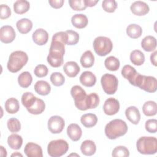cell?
I'll use <instances>...</instances> for the list:
<instances>
[{"instance_id":"603a6c76","label":"cell","mask_w":157,"mask_h":157,"mask_svg":"<svg viewBox=\"0 0 157 157\" xmlns=\"http://www.w3.org/2000/svg\"><path fill=\"white\" fill-rule=\"evenodd\" d=\"M80 150L84 155L91 156L95 153L96 146L93 141L91 140H86L82 143Z\"/></svg>"},{"instance_id":"2e32d148","label":"cell","mask_w":157,"mask_h":157,"mask_svg":"<svg viewBox=\"0 0 157 157\" xmlns=\"http://www.w3.org/2000/svg\"><path fill=\"white\" fill-rule=\"evenodd\" d=\"M33 40L38 45H45L48 39V33L42 28L36 29L33 34Z\"/></svg>"},{"instance_id":"db71d44e","label":"cell","mask_w":157,"mask_h":157,"mask_svg":"<svg viewBox=\"0 0 157 157\" xmlns=\"http://www.w3.org/2000/svg\"><path fill=\"white\" fill-rule=\"evenodd\" d=\"M11 156H21V157H22L23 155L21 153H18V152H15L14 153H12L11 155Z\"/></svg>"},{"instance_id":"484cf974","label":"cell","mask_w":157,"mask_h":157,"mask_svg":"<svg viewBox=\"0 0 157 157\" xmlns=\"http://www.w3.org/2000/svg\"><path fill=\"white\" fill-rule=\"evenodd\" d=\"M80 121L85 127L91 128L96 124L98 118L94 113H86L81 117Z\"/></svg>"},{"instance_id":"d590c367","label":"cell","mask_w":157,"mask_h":157,"mask_svg":"<svg viewBox=\"0 0 157 157\" xmlns=\"http://www.w3.org/2000/svg\"><path fill=\"white\" fill-rule=\"evenodd\" d=\"M36 99L37 98L32 93L26 92L21 96V103L26 109H28L33 105Z\"/></svg>"},{"instance_id":"9a60e30c","label":"cell","mask_w":157,"mask_h":157,"mask_svg":"<svg viewBox=\"0 0 157 157\" xmlns=\"http://www.w3.org/2000/svg\"><path fill=\"white\" fill-rule=\"evenodd\" d=\"M24 152L28 157H42V150L40 145L33 142L28 143L24 148Z\"/></svg>"},{"instance_id":"4dcf8cb0","label":"cell","mask_w":157,"mask_h":157,"mask_svg":"<svg viewBox=\"0 0 157 157\" xmlns=\"http://www.w3.org/2000/svg\"><path fill=\"white\" fill-rule=\"evenodd\" d=\"M30 4L25 0H18L13 4L14 12L17 14H23L28 11Z\"/></svg>"},{"instance_id":"5b68a950","label":"cell","mask_w":157,"mask_h":157,"mask_svg":"<svg viewBox=\"0 0 157 157\" xmlns=\"http://www.w3.org/2000/svg\"><path fill=\"white\" fill-rule=\"evenodd\" d=\"M113 44L111 40L105 36H98L93 42V48L95 53L101 56L109 54L112 50Z\"/></svg>"},{"instance_id":"8992f818","label":"cell","mask_w":157,"mask_h":157,"mask_svg":"<svg viewBox=\"0 0 157 157\" xmlns=\"http://www.w3.org/2000/svg\"><path fill=\"white\" fill-rule=\"evenodd\" d=\"M69 149L67 142L63 139L53 140L47 146L48 154L52 157H59L66 153Z\"/></svg>"},{"instance_id":"f35d334b","label":"cell","mask_w":157,"mask_h":157,"mask_svg":"<svg viewBox=\"0 0 157 157\" xmlns=\"http://www.w3.org/2000/svg\"><path fill=\"white\" fill-rule=\"evenodd\" d=\"M50 78L52 84L56 86L63 85L65 82V78L63 75L61 73L58 72L52 73Z\"/></svg>"},{"instance_id":"74e56055","label":"cell","mask_w":157,"mask_h":157,"mask_svg":"<svg viewBox=\"0 0 157 157\" xmlns=\"http://www.w3.org/2000/svg\"><path fill=\"white\" fill-rule=\"evenodd\" d=\"M99 104V98L95 93H92L87 95L86 100V105L87 109H94Z\"/></svg>"},{"instance_id":"4fadbf2b","label":"cell","mask_w":157,"mask_h":157,"mask_svg":"<svg viewBox=\"0 0 157 157\" xmlns=\"http://www.w3.org/2000/svg\"><path fill=\"white\" fill-rule=\"evenodd\" d=\"M15 38V31L14 29L9 25H5L1 28L0 39L5 44L12 42Z\"/></svg>"},{"instance_id":"bcb514c9","label":"cell","mask_w":157,"mask_h":157,"mask_svg":"<svg viewBox=\"0 0 157 157\" xmlns=\"http://www.w3.org/2000/svg\"><path fill=\"white\" fill-rule=\"evenodd\" d=\"M145 129L150 133H155L157 131V120L156 119H150L145 122Z\"/></svg>"},{"instance_id":"e575fe53","label":"cell","mask_w":157,"mask_h":157,"mask_svg":"<svg viewBox=\"0 0 157 157\" xmlns=\"http://www.w3.org/2000/svg\"><path fill=\"white\" fill-rule=\"evenodd\" d=\"M130 60L136 66H140L145 61L144 54L139 50H133L130 54Z\"/></svg>"},{"instance_id":"816d5d0a","label":"cell","mask_w":157,"mask_h":157,"mask_svg":"<svg viewBox=\"0 0 157 157\" xmlns=\"http://www.w3.org/2000/svg\"><path fill=\"white\" fill-rule=\"evenodd\" d=\"M156 55H157V52L155 51L150 55V61L155 66H156L157 65L156 64Z\"/></svg>"},{"instance_id":"8d00e7d4","label":"cell","mask_w":157,"mask_h":157,"mask_svg":"<svg viewBox=\"0 0 157 157\" xmlns=\"http://www.w3.org/2000/svg\"><path fill=\"white\" fill-rule=\"evenodd\" d=\"M104 64L105 67L111 71H116L120 67V61L116 57L110 56L105 59Z\"/></svg>"},{"instance_id":"f546056e","label":"cell","mask_w":157,"mask_h":157,"mask_svg":"<svg viewBox=\"0 0 157 157\" xmlns=\"http://www.w3.org/2000/svg\"><path fill=\"white\" fill-rule=\"evenodd\" d=\"M142 111L146 116L151 117L155 115L157 112L156 103L153 101L145 102L142 106Z\"/></svg>"},{"instance_id":"1f68e13d","label":"cell","mask_w":157,"mask_h":157,"mask_svg":"<svg viewBox=\"0 0 157 157\" xmlns=\"http://www.w3.org/2000/svg\"><path fill=\"white\" fill-rule=\"evenodd\" d=\"M32 81V75L28 71L21 72L18 77V82L19 85L24 88L29 87L31 85Z\"/></svg>"},{"instance_id":"52a82bcc","label":"cell","mask_w":157,"mask_h":157,"mask_svg":"<svg viewBox=\"0 0 157 157\" xmlns=\"http://www.w3.org/2000/svg\"><path fill=\"white\" fill-rule=\"evenodd\" d=\"M71 94L74 100L75 107L80 110H86V100L87 95L85 91L79 85H74L71 90Z\"/></svg>"},{"instance_id":"836d02e7","label":"cell","mask_w":157,"mask_h":157,"mask_svg":"<svg viewBox=\"0 0 157 157\" xmlns=\"http://www.w3.org/2000/svg\"><path fill=\"white\" fill-rule=\"evenodd\" d=\"M45 108V104L44 101L42 99L37 98L36 101L33 105L31 108L27 109V110L31 114L39 115L42 113L44 111Z\"/></svg>"},{"instance_id":"3957f363","label":"cell","mask_w":157,"mask_h":157,"mask_svg":"<svg viewBox=\"0 0 157 157\" xmlns=\"http://www.w3.org/2000/svg\"><path fill=\"white\" fill-rule=\"evenodd\" d=\"M28 61V56L25 52L20 50L15 51L9 56L7 64V69L11 72H17L26 65Z\"/></svg>"},{"instance_id":"f5cc1de1","label":"cell","mask_w":157,"mask_h":157,"mask_svg":"<svg viewBox=\"0 0 157 157\" xmlns=\"http://www.w3.org/2000/svg\"><path fill=\"white\" fill-rule=\"evenodd\" d=\"M0 152H1L0 155L1 156L4 157V156H7V151H6V148H4V147L2 145L0 146Z\"/></svg>"},{"instance_id":"5bb4252c","label":"cell","mask_w":157,"mask_h":157,"mask_svg":"<svg viewBox=\"0 0 157 157\" xmlns=\"http://www.w3.org/2000/svg\"><path fill=\"white\" fill-rule=\"evenodd\" d=\"M131 10L136 15L142 16L146 15L148 13L150 10V8L148 5L145 2L141 1H137L134 2L131 7Z\"/></svg>"},{"instance_id":"9c48e42d","label":"cell","mask_w":157,"mask_h":157,"mask_svg":"<svg viewBox=\"0 0 157 157\" xmlns=\"http://www.w3.org/2000/svg\"><path fill=\"white\" fill-rule=\"evenodd\" d=\"M121 75L126 79L128 80L129 82L135 86H138L141 80L142 75L137 72L136 69L131 65H124L121 69Z\"/></svg>"},{"instance_id":"681fc988","label":"cell","mask_w":157,"mask_h":157,"mask_svg":"<svg viewBox=\"0 0 157 157\" xmlns=\"http://www.w3.org/2000/svg\"><path fill=\"white\" fill-rule=\"evenodd\" d=\"M48 2L51 7L55 9H59L61 8L64 2V0H50Z\"/></svg>"},{"instance_id":"7bdbcfd3","label":"cell","mask_w":157,"mask_h":157,"mask_svg":"<svg viewBox=\"0 0 157 157\" xmlns=\"http://www.w3.org/2000/svg\"><path fill=\"white\" fill-rule=\"evenodd\" d=\"M66 33L67 36V45H73L78 42L79 35L77 32L72 30H67Z\"/></svg>"},{"instance_id":"f1b7e54d","label":"cell","mask_w":157,"mask_h":157,"mask_svg":"<svg viewBox=\"0 0 157 157\" xmlns=\"http://www.w3.org/2000/svg\"><path fill=\"white\" fill-rule=\"evenodd\" d=\"M4 106L6 112L10 114L17 113L19 110L20 108L18 101L14 98H10L7 99Z\"/></svg>"},{"instance_id":"c3c4849f","label":"cell","mask_w":157,"mask_h":157,"mask_svg":"<svg viewBox=\"0 0 157 157\" xmlns=\"http://www.w3.org/2000/svg\"><path fill=\"white\" fill-rule=\"evenodd\" d=\"M11 15V10L6 4H1L0 6V18L1 19H6Z\"/></svg>"},{"instance_id":"ee69618b","label":"cell","mask_w":157,"mask_h":157,"mask_svg":"<svg viewBox=\"0 0 157 157\" xmlns=\"http://www.w3.org/2000/svg\"><path fill=\"white\" fill-rule=\"evenodd\" d=\"M70 7L74 10H83L86 8L84 0H69Z\"/></svg>"},{"instance_id":"f907efd6","label":"cell","mask_w":157,"mask_h":157,"mask_svg":"<svg viewBox=\"0 0 157 157\" xmlns=\"http://www.w3.org/2000/svg\"><path fill=\"white\" fill-rule=\"evenodd\" d=\"M84 2L86 7H93L99 2V0H84Z\"/></svg>"},{"instance_id":"6da1fadb","label":"cell","mask_w":157,"mask_h":157,"mask_svg":"<svg viewBox=\"0 0 157 157\" xmlns=\"http://www.w3.org/2000/svg\"><path fill=\"white\" fill-rule=\"evenodd\" d=\"M64 45L59 41L52 40L49 53L47 58V62L51 66L58 67L63 64V56L65 53Z\"/></svg>"},{"instance_id":"d6986e66","label":"cell","mask_w":157,"mask_h":157,"mask_svg":"<svg viewBox=\"0 0 157 157\" xmlns=\"http://www.w3.org/2000/svg\"><path fill=\"white\" fill-rule=\"evenodd\" d=\"M80 82L85 86L91 87L96 82L95 75L90 71H85L80 76Z\"/></svg>"},{"instance_id":"ba28073f","label":"cell","mask_w":157,"mask_h":157,"mask_svg":"<svg viewBox=\"0 0 157 157\" xmlns=\"http://www.w3.org/2000/svg\"><path fill=\"white\" fill-rule=\"evenodd\" d=\"M101 83L104 92L107 94H113L117 90L118 80L114 75L105 74L101 77Z\"/></svg>"},{"instance_id":"83f0119b","label":"cell","mask_w":157,"mask_h":157,"mask_svg":"<svg viewBox=\"0 0 157 157\" xmlns=\"http://www.w3.org/2000/svg\"><path fill=\"white\" fill-rule=\"evenodd\" d=\"M7 143L12 149L18 150L22 145L23 139L18 134H12L8 137Z\"/></svg>"},{"instance_id":"ffe728a7","label":"cell","mask_w":157,"mask_h":157,"mask_svg":"<svg viewBox=\"0 0 157 157\" xmlns=\"http://www.w3.org/2000/svg\"><path fill=\"white\" fill-rule=\"evenodd\" d=\"M63 71L68 77H75L79 73L80 69L76 62L68 61L64 64Z\"/></svg>"},{"instance_id":"b9f144b4","label":"cell","mask_w":157,"mask_h":157,"mask_svg":"<svg viewBox=\"0 0 157 157\" xmlns=\"http://www.w3.org/2000/svg\"><path fill=\"white\" fill-rule=\"evenodd\" d=\"M102 7L105 12L112 13L117 9V3L115 0H104L102 2Z\"/></svg>"},{"instance_id":"ab89813d","label":"cell","mask_w":157,"mask_h":157,"mask_svg":"<svg viewBox=\"0 0 157 157\" xmlns=\"http://www.w3.org/2000/svg\"><path fill=\"white\" fill-rule=\"evenodd\" d=\"M8 129L11 132H17L21 129L20 121L15 118H11L8 120L7 123Z\"/></svg>"},{"instance_id":"7402d4cb","label":"cell","mask_w":157,"mask_h":157,"mask_svg":"<svg viewBox=\"0 0 157 157\" xmlns=\"http://www.w3.org/2000/svg\"><path fill=\"white\" fill-rule=\"evenodd\" d=\"M142 48L146 52H152L156 49V39L152 36H147L145 37L141 42Z\"/></svg>"},{"instance_id":"7dc6e473","label":"cell","mask_w":157,"mask_h":157,"mask_svg":"<svg viewBox=\"0 0 157 157\" xmlns=\"http://www.w3.org/2000/svg\"><path fill=\"white\" fill-rule=\"evenodd\" d=\"M67 36L66 31L65 32L60 31L55 33L53 36L52 40H58L63 43L64 45H67Z\"/></svg>"},{"instance_id":"7a4b0ae2","label":"cell","mask_w":157,"mask_h":157,"mask_svg":"<svg viewBox=\"0 0 157 157\" xmlns=\"http://www.w3.org/2000/svg\"><path fill=\"white\" fill-rule=\"evenodd\" d=\"M104 131L105 136L113 140L124 136L128 131V126L123 120L114 119L106 124Z\"/></svg>"},{"instance_id":"4316f807","label":"cell","mask_w":157,"mask_h":157,"mask_svg":"<svg viewBox=\"0 0 157 157\" xmlns=\"http://www.w3.org/2000/svg\"><path fill=\"white\" fill-rule=\"evenodd\" d=\"M94 56L90 50H87L82 54L80 58V63L83 67H91L94 64Z\"/></svg>"},{"instance_id":"44dd1931","label":"cell","mask_w":157,"mask_h":157,"mask_svg":"<svg viewBox=\"0 0 157 157\" xmlns=\"http://www.w3.org/2000/svg\"><path fill=\"white\" fill-rule=\"evenodd\" d=\"M71 22L74 26L78 29L85 28L88 23V20L87 17L82 13L75 14L71 18Z\"/></svg>"},{"instance_id":"d4e9b609","label":"cell","mask_w":157,"mask_h":157,"mask_svg":"<svg viewBox=\"0 0 157 157\" xmlns=\"http://www.w3.org/2000/svg\"><path fill=\"white\" fill-rule=\"evenodd\" d=\"M16 26L18 31L21 34H27L29 33L33 28V23L28 18H21L19 20L17 23Z\"/></svg>"},{"instance_id":"7c38bea8","label":"cell","mask_w":157,"mask_h":157,"mask_svg":"<svg viewBox=\"0 0 157 157\" xmlns=\"http://www.w3.org/2000/svg\"><path fill=\"white\" fill-rule=\"evenodd\" d=\"M120 110L119 101L113 98H110L105 100L103 105V110L107 115H113L118 113Z\"/></svg>"},{"instance_id":"d6a6232c","label":"cell","mask_w":157,"mask_h":157,"mask_svg":"<svg viewBox=\"0 0 157 157\" xmlns=\"http://www.w3.org/2000/svg\"><path fill=\"white\" fill-rule=\"evenodd\" d=\"M126 34L132 39H137L141 36L142 29L137 24H130L126 28Z\"/></svg>"},{"instance_id":"277c9868","label":"cell","mask_w":157,"mask_h":157,"mask_svg":"<svg viewBox=\"0 0 157 157\" xmlns=\"http://www.w3.org/2000/svg\"><path fill=\"white\" fill-rule=\"evenodd\" d=\"M137 151L143 155H153L157 151V139L155 137H140L136 143Z\"/></svg>"},{"instance_id":"e0dca14e","label":"cell","mask_w":157,"mask_h":157,"mask_svg":"<svg viewBox=\"0 0 157 157\" xmlns=\"http://www.w3.org/2000/svg\"><path fill=\"white\" fill-rule=\"evenodd\" d=\"M67 134L72 141L76 142L81 138L82 131L77 124L72 123L67 128Z\"/></svg>"},{"instance_id":"8fae6325","label":"cell","mask_w":157,"mask_h":157,"mask_svg":"<svg viewBox=\"0 0 157 157\" xmlns=\"http://www.w3.org/2000/svg\"><path fill=\"white\" fill-rule=\"evenodd\" d=\"M139 88L148 93H155L157 88V82L155 77L143 75Z\"/></svg>"},{"instance_id":"f6af8a7d","label":"cell","mask_w":157,"mask_h":157,"mask_svg":"<svg viewBox=\"0 0 157 157\" xmlns=\"http://www.w3.org/2000/svg\"><path fill=\"white\" fill-rule=\"evenodd\" d=\"M48 68L44 64H39L34 69V73L37 77H44L48 74Z\"/></svg>"},{"instance_id":"ac0fdd59","label":"cell","mask_w":157,"mask_h":157,"mask_svg":"<svg viewBox=\"0 0 157 157\" xmlns=\"http://www.w3.org/2000/svg\"><path fill=\"white\" fill-rule=\"evenodd\" d=\"M126 118L134 124H137L140 120V114L139 109L135 106H130L125 110Z\"/></svg>"},{"instance_id":"30bf717a","label":"cell","mask_w":157,"mask_h":157,"mask_svg":"<svg viewBox=\"0 0 157 157\" xmlns=\"http://www.w3.org/2000/svg\"><path fill=\"white\" fill-rule=\"evenodd\" d=\"M64 126V120L60 116H52L48 121V130L53 134H59L61 132Z\"/></svg>"},{"instance_id":"cb8c5ba5","label":"cell","mask_w":157,"mask_h":157,"mask_svg":"<svg viewBox=\"0 0 157 157\" xmlns=\"http://www.w3.org/2000/svg\"><path fill=\"white\" fill-rule=\"evenodd\" d=\"M35 91L42 96L48 95L51 91L50 84L44 80H39L34 85Z\"/></svg>"},{"instance_id":"60d3db41","label":"cell","mask_w":157,"mask_h":157,"mask_svg":"<svg viewBox=\"0 0 157 157\" xmlns=\"http://www.w3.org/2000/svg\"><path fill=\"white\" fill-rule=\"evenodd\" d=\"M112 155L114 157H127L129 156V151L124 146H118L113 150Z\"/></svg>"}]
</instances>
